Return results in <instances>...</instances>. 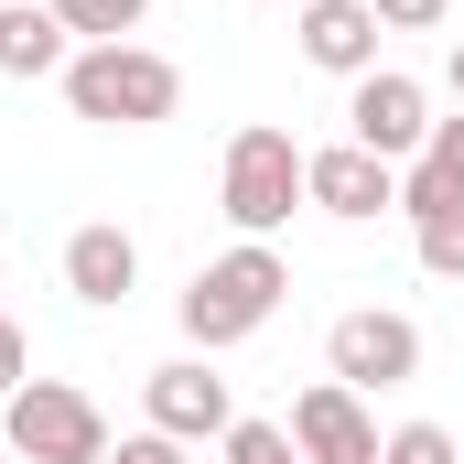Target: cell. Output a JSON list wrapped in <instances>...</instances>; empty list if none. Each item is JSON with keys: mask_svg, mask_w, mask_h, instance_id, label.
Listing matches in <instances>:
<instances>
[{"mask_svg": "<svg viewBox=\"0 0 464 464\" xmlns=\"http://www.w3.org/2000/svg\"><path fill=\"white\" fill-rule=\"evenodd\" d=\"M281 303H292V259H281L270 237H237L227 259H206V270L184 281V303H173V314H184V335H195L206 356H227V346H248Z\"/></svg>", "mask_w": 464, "mask_h": 464, "instance_id": "cell-1", "label": "cell"}, {"mask_svg": "<svg viewBox=\"0 0 464 464\" xmlns=\"http://www.w3.org/2000/svg\"><path fill=\"white\" fill-rule=\"evenodd\" d=\"M54 87H65V109L87 130H162L184 109V65L151 54V44H76V65Z\"/></svg>", "mask_w": 464, "mask_h": 464, "instance_id": "cell-2", "label": "cell"}, {"mask_svg": "<svg viewBox=\"0 0 464 464\" xmlns=\"http://www.w3.org/2000/svg\"><path fill=\"white\" fill-rule=\"evenodd\" d=\"M0 443L22 464H109V411L76 378H22L0 400Z\"/></svg>", "mask_w": 464, "mask_h": 464, "instance_id": "cell-3", "label": "cell"}, {"mask_svg": "<svg viewBox=\"0 0 464 464\" xmlns=\"http://www.w3.org/2000/svg\"><path fill=\"white\" fill-rule=\"evenodd\" d=\"M217 206H227L237 237H281V227H292V206H303V140H292V130H270V119H248V130L227 140Z\"/></svg>", "mask_w": 464, "mask_h": 464, "instance_id": "cell-4", "label": "cell"}, {"mask_svg": "<svg viewBox=\"0 0 464 464\" xmlns=\"http://www.w3.org/2000/svg\"><path fill=\"white\" fill-rule=\"evenodd\" d=\"M324 378H346V389H411L421 378V324L411 314H335V335H324Z\"/></svg>", "mask_w": 464, "mask_h": 464, "instance_id": "cell-5", "label": "cell"}, {"mask_svg": "<svg viewBox=\"0 0 464 464\" xmlns=\"http://www.w3.org/2000/svg\"><path fill=\"white\" fill-rule=\"evenodd\" d=\"M346 140H356V151H378V162H421V140H432V98H421V76H400V65L356 76V87H346Z\"/></svg>", "mask_w": 464, "mask_h": 464, "instance_id": "cell-6", "label": "cell"}, {"mask_svg": "<svg viewBox=\"0 0 464 464\" xmlns=\"http://www.w3.org/2000/svg\"><path fill=\"white\" fill-rule=\"evenodd\" d=\"M140 411H151V432H173V443H227L237 432V389L206 367V356L151 367V378H140Z\"/></svg>", "mask_w": 464, "mask_h": 464, "instance_id": "cell-7", "label": "cell"}, {"mask_svg": "<svg viewBox=\"0 0 464 464\" xmlns=\"http://www.w3.org/2000/svg\"><path fill=\"white\" fill-rule=\"evenodd\" d=\"M292 454L303 464H378V421H367V389H346V378H314L303 400H292Z\"/></svg>", "mask_w": 464, "mask_h": 464, "instance_id": "cell-8", "label": "cell"}, {"mask_svg": "<svg viewBox=\"0 0 464 464\" xmlns=\"http://www.w3.org/2000/svg\"><path fill=\"white\" fill-rule=\"evenodd\" d=\"M303 206H324V217H346V227L400 217V162H378V151H356V140L303 151Z\"/></svg>", "mask_w": 464, "mask_h": 464, "instance_id": "cell-9", "label": "cell"}, {"mask_svg": "<svg viewBox=\"0 0 464 464\" xmlns=\"http://www.w3.org/2000/svg\"><path fill=\"white\" fill-rule=\"evenodd\" d=\"M378 33H389V22H378V11H367V0H303V11H292V44H303V65H324V76H378Z\"/></svg>", "mask_w": 464, "mask_h": 464, "instance_id": "cell-10", "label": "cell"}, {"mask_svg": "<svg viewBox=\"0 0 464 464\" xmlns=\"http://www.w3.org/2000/svg\"><path fill=\"white\" fill-rule=\"evenodd\" d=\"M65 292H76L87 314H119V303L140 292V237L109 227V217H98V227H76V237H65Z\"/></svg>", "mask_w": 464, "mask_h": 464, "instance_id": "cell-11", "label": "cell"}, {"mask_svg": "<svg viewBox=\"0 0 464 464\" xmlns=\"http://www.w3.org/2000/svg\"><path fill=\"white\" fill-rule=\"evenodd\" d=\"M76 65V33L54 22V0H0V76H65Z\"/></svg>", "mask_w": 464, "mask_h": 464, "instance_id": "cell-12", "label": "cell"}, {"mask_svg": "<svg viewBox=\"0 0 464 464\" xmlns=\"http://www.w3.org/2000/svg\"><path fill=\"white\" fill-rule=\"evenodd\" d=\"M54 22H65L76 44H130V33L151 22V0H54Z\"/></svg>", "mask_w": 464, "mask_h": 464, "instance_id": "cell-13", "label": "cell"}, {"mask_svg": "<svg viewBox=\"0 0 464 464\" xmlns=\"http://www.w3.org/2000/svg\"><path fill=\"white\" fill-rule=\"evenodd\" d=\"M411 248H421V270H432V281H464V206L411 217Z\"/></svg>", "mask_w": 464, "mask_h": 464, "instance_id": "cell-14", "label": "cell"}, {"mask_svg": "<svg viewBox=\"0 0 464 464\" xmlns=\"http://www.w3.org/2000/svg\"><path fill=\"white\" fill-rule=\"evenodd\" d=\"M378 464H464V454H454V432H443V421H400V432L378 443Z\"/></svg>", "mask_w": 464, "mask_h": 464, "instance_id": "cell-15", "label": "cell"}, {"mask_svg": "<svg viewBox=\"0 0 464 464\" xmlns=\"http://www.w3.org/2000/svg\"><path fill=\"white\" fill-rule=\"evenodd\" d=\"M411 173H432L443 195H464V119H432V140H421V162Z\"/></svg>", "mask_w": 464, "mask_h": 464, "instance_id": "cell-16", "label": "cell"}, {"mask_svg": "<svg viewBox=\"0 0 464 464\" xmlns=\"http://www.w3.org/2000/svg\"><path fill=\"white\" fill-rule=\"evenodd\" d=\"M227 464H303V454H292L281 421H237V432H227Z\"/></svg>", "mask_w": 464, "mask_h": 464, "instance_id": "cell-17", "label": "cell"}, {"mask_svg": "<svg viewBox=\"0 0 464 464\" xmlns=\"http://www.w3.org/2000/svg\"><path fill=\"white\" fill-rule=\"evenodd\" d=\"M109 464H195V443H173V432H130V443H109Z\"/></svg>", "mask_w": 464, "mask_h": 464, "instance_id": "cell-18", "label": "cell"}, {"mask_svg": "<svg viewBox=\"0 0 464 464\" xmlns=\"http://www.w3.org/2000/svg\"><path fill=\"white\" fill-rule=\"evenodd\" d=\"M389 33H432V22H454V0H367Z\"/></svg>", "mask_w": 464, "mask_h": 464, "instance_id": "cell-19", "label": "cell"}, {"mask_svg": "<svg viewBox=\"0 0 464 464\" xmlns=\"http://www.w3.org/2000/svg\"><path fill=\"white\" fill-rule=\"evenodd\" d=\"M22 378H33V335H22V324H11V314H0V400H11V389H22Z\"/></svg>", "mask_w": 464, "mask_h": 464, "instance_id": "cell-20", "label": "cell"}, {"mask_svg": "<svg viewBox=\"0 0 464 464\" xmlns=\"http://www.w3.org/2000/svg\"><path fill=\"white\" fill-rule=\"evenodd\" d=\"M454 98H464V44H454Z\"/></svg>", "mask_w": 464, "mask_h": 464, "instance_id": "cell-21", "label": "cell"}, {"mask_svg": "<svg viewBox=\"0 0 464 464\" xmlns=\"http://www.w3.org/2000/svg\"><path fill=\"white\" fill-rule=\"evenodd\" d=\"M292 11H303V0H292Z\"/></svg>", "mask_w": 464, "mask_h": 464, "instance_id": "cell-22", "label": "cell"}]
</instances>
